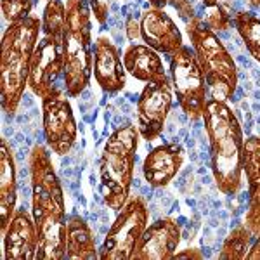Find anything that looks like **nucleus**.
<instances>
[{"mask_svg": "<svg viewBox=\"0 0 260 260\" xmlns=\"http://www.w3.org/2000/svg\"><path fill=\"white\" fill-rule=\"evenodd\" d=\"M203 121L210 142L212 172L217 187L224 194H236L243 180V130L240 120L224 101L208 99Z\"/></svg>", "mask_w": 260, "mask_h": 260, "instance_id": "nucleus-1", "label": "nucleus"}, {"mask_svg": "<svg viewBox=\"0 0 260 260\" xmlns=\"http://www.w3.org/2000/svg\"><path fill=\"white\" fill-rule=\"evenodd\" d=\"M42 21L30 14L11 23L2 37L0 52V95L2 108L9 116L18 111L24 89L28 87L31 57L40 42Z\"/></svg>", "mask_w": 260, "mask_h": 260, "instance_id": "nucleus-2", "label": "nucleus"}, {"mask_svg": "<svg viewBox=\"0 0 260 260\" xmlns=\"http://www.w3.org/2000/svg\"><path fill=\"white\" fill-rule=\"evenodd\" d=\"M137 148H139V128L127 123L116 128L108 137L101 154V194L104 205L115 212H118L130 198Z\"/></svg>", "mask_w": 260, "mask_h": 260, "instance_id": "nucleus-3", "label": "nucleus"}, {"mask_svg": "<svg viewBox=\"0 0 260 260\" xmlns=\"http://www.w3.org/2000/svg\"><path fill=\"white\" fill-rule=\"evenodd\" d=\"M64 54V85L70 98H78L90 83L94 71L92 50V14L87 0H66V33L62 40Z\"/></svg>", "mask_w": 260, "mask_h": 260, "instance_id": "nucleus-4", "label": "nucleus"}, {"mask_svg": "<svg viewBox=\"0 0 260 260\" xmlns=\"http://www.w3.org/2000/svg\"><path fill=\"white\" fill-rule=\"evenodd\" d=\"M186 30L192 50L203 70L210 99L225 103L229 98H233L238 87V70L233 56L228 52L215 31L210 30L198 16L187 21Z\"/></svg>", "mask_w": 260, "mask_h": 260, "instance_id": "nucleus-5", "label": "nucleus"}, {"mask_svg": "<svg viewBox=\"0 0 260 260\" xmlns=\"http://www.w3.org/2000/svg\"><path fill=\"white\" fill-rule=\"evenodd\" d=\"M149 225V212L144 200L130 196L127 203L118 210L111 224L103 246L99 250L101 260H132L136 246L142 233Z\"/></svg>", "mask_w": 260, "mask_h": 260, "instance_id": "nucleus-6", "label": "nucleus"}, {"mask_svg": "<svg viewBox=\"0 0 260 260\" xmlns=\"http://www.w3.org/2000/svg\"><path fill=\"white\" fill-rule=\"evenodd\" d=\"M170 80L180 108L187 118L192 121L203 118L205 104L208 101V87L198 57L191 47L184 45L175 54H172Z\"/></svg>", "mask_w": 260, "mask_h": 260, "instance_id": "nucleus-7", "label": "nucleus"}, {"mask_svg": "<svg viewBox=\"0 0 260 260\" xmlns=\"http://www.w3.org/2000/svg\"><path fill=\"white\" fill-rule=\"evenodd\" d=\"M30 177L33 220L47 215L66 217L62 186L54 170L49 148L42 144L33 146L30 153Z\"/></svg>", "mask_w": 260, "mask_h": 260, "instance_id": "nucleus-8", "label": "nucleus"}, {"mask_svg": "<svg viewBox=\"0 0 260 260\" xmlns=\"http://www.w3.org/2000/svg\"><path fill=\"white\" fill-rule=\"evenodd\" d=\"M64 54L62 42H57L52 37H42L31 57L28 87L35 95L42 99L66 92L64 85Z\"/></svg>", "mask_w": 260, "mask_h": 260, "instance_id": "nucleus-9", "label": "nucleus"}, {"mask_svg": "<svg viewBox=\"0 0 260 260\" xmlns=\"http://www.w3.org/2000/svg\"><path fill=\"white\" fill-rule=\"evenodd\" d=\"M42 113H44V136L47 148L52 153L64 156L71 151L78 137L77 120L64 92L42 99Z\"/></svg>", "mask_w": 260, "mask_h": 260, "instance_id": "nucleus-10", "label": "nucleus"}, {"mask_svg": "<svg viewBox=\"0 0 260 260\" xmlns=\"http://www.w3.org/2000/svg\"><path fill=\"white\" fill-rule=\"evenodd\" d=\"M172 80L169 77L158 82H149L137 101V128L142 139L154 141L161 136L167 116L172 108Z\"/></svg>", "mask_w": 260, "mask_h": 260, "instance_id": "nucleus-11", "label": "nucleus"}, {"mask_svg": "<svg viewBox=\"0 0 260 260\" xmlns=\"http://www.w3.org/2000/svg\"><path fill=\"white\" fill-rule=\"evenodd\" d=\"M180 243V225L172 217L149 224L142 233L132 260H170Z\"/></svg>", "mask_w": 260, "mask_h": 260, "instance_id": "nucleus-12", "label": "nucleus"}, {"mask_svg": "<svg viewBox=\"0 0 260 260\" xmlns=\"http://www.w3.org/2000/svg\"><path fill=\"white\" fill-rule=\"evenodd\" d=\"M141 39L151 49L167 56H172L180 47H184L182 33L175 21L163 9H156V7H151L142 14Z\"/></svg>", "mask_w": 260, "mask_h": 260, "instance_id": "nucleus-13", "label": "nucleus"}, {"mask_svg": "<svg viewBox=\"0 0 260 260\" xmlns=\"http://www.w3.org/2000/svg\"><path fill=\"white\" fill-rule=\"evenodd\" d=\"M4 258L35 260L37 257V225L26 210H16L7 229L2 233Z\"/></svg>", "mask_w": 260, "mask_h": 260, "instance_id": "nucleus-14", "label": "nucleus"}, {"mask_svg": "<svg viewBox=\"0 0 260 260\" xmlns=\"http://www.w3.org/2000/svg\"><path fill=\"white\" fill-rule=\"evenodd\" d=\"M127 70L118 49L108 37H99L94 44V78L104 92H120L125 87Z\"/></svg>", "mask_w": 260, "mask_h": 260, "instance_id": "nucleus-15", "label": "nucleus"}, {"mask_svg": "<svg viewBox=\"0 0 260 260\" xmlns=\"http://www.w3.org/2000/svg\"><path fill=\"white\" fill-rule=\"evenodd\" d=\"M243 174L248 180V210L243 224L255 238L260 234V137L251 136L243 144Z\"/></svg>", "mask_w": 260, "mask_h": 260, "instance_id": "nucleus-16", "label": "nucleus"}, {"mask_svg": "<svg viewBox=\"0 0 260 260\" xmlns=\"http://www.w3.org/2000/svg\"><path fill=\"white\" fill-rule=\"evenodd\" d=\"M184 165V149L177 142L161 144L144 158L142 174L151 187H165Z\"/></svg>", "mask_w": 260, "mask_h": 260, "instance_id": "nucleus-17", "label": "nucleus"}, {"mask_svg": "<svg viewBox=\"0 0 260 260\" xmlns=\"http://www.w3.org/2000/svg\"><path fill=\"white\" fill-rule=\"evenodd\" d=\"M66 217L47 215L35 220L37 225V257L35 260L66 258Z\"/></svg>", "mask_w": 260, "mask_h": 260, "instance_id": "nucleus-18", "label": "nucleus"}, {"mask_svg": "<svg viewBox=\"0 0 260 260\" xmlns=\"http://www.w3.org/2000/svg\"><path fill=\"white\" fill-rule=\"evenodd\" d=\"M123 66L128 75L141 82H158L167 78L160 52L146 44H134L125 50Z\"/></svg>", "mask_w": 260, "mask_h": 260, "instance_id": "nucleus-19", "label": "nucleus"}, {"mask_svg": "<svg viewBox=\"0 0 260 260\" xmlns=\"http://www.w3.org/2000/svg\"><path fill=\"white\" fill-rule=\"evenodd\" d=\"M18 180L12 151L6 141H0V231H6L16 213Z\"/></svg>", "mask_w": 260, "mask_h": 260, "instance_id": "nucleus-20", "label": "nucleus"}, {"mask_svg": "<svg viewBox=\"0 0 260 260\" xmlns=\"http://www.w3.org/2000/svg\"><path fill=\"white\" fill-rule=\"evenodd\" d=\"M66 258L94 260L99 258L94 234L80 215H71L66 222Z\"/></svg>", "mask_w": 260, "mask_h": 260, "instance_id": "nucleus-21", "label": "nucleus"}, {"mask_svg": "<svg viewBox=\"0 0 260 260\" xmlns=\"http://www.w3.org/2000/svg\"><path fill=\"white\" fill-rule=\"evenodd\" d=\"M234 24L248 52L253 56L255 61L260 62V19L253 12L241 11L234 16Z\"/></svg>", "mask_w": 260, "mask_h": 260, "instance_id": "nucleus-22", "label": "nucleus"}, {"mask_svg": "<svg viewBox=\"0 0 260 260\" xmlns=\"http://www.w3.org/2000/svg\"><path fill=\"white\" fill-rule=\"evenodd\" d=\"M251 238L253 234L250 233L245 224H240L231 229L229 236L225 238L222 250L219 253L220 260H245L251 246Z\"/></svg>", "mask_w": 260, "mask_h": 260, "instance_id": "nucleus-23", "label": "nucleus"}, {"mask_svg": "<svg viewBox=\"0 0 260 260\" xmlns=\"http://www.w3.org/2000/svg\"><path fill=\"white\" fill-rule=\"evenodd\" d=\"M42 33L57 42L64 40L66 33V4L62 0H49L42 18Z\"/></svg>", "mask_w": 260, "mask_h": 260, "instance_id": "nucleus-24", "label": "nucleus"}, {"mask_svg": "<svg viewBox=\"0 0 260 260\" xmlns=\"http://www.w3.org/2000/svg\"><path fill=\"white\" fill-rule=\"evenodd\" d=\"M2 16L7 23H16L24 18H28L31 12V0H2Z\"/></svg>", "mask_w": 260, "mask_h": 260, "instance_id": "nucleus-25", "label": "nucleus"}, {"mask_svg": "<svg viewBox=\"0 0 260 260\" xmlns=\"http://www.w3.org/2000/svg\"><path fill=\"white\" fill-rule=\"evenodd\" d=\"M203 7H205V18H203V21H205V24L210 28V30H213V31L228 30L229 24H231V18H229L228 12H225L220 7L219 2L210 4V6H203Z\"/></svg>", "mask_w": 260, "mask_h": 260, "instance_id": "nucleus-26", "label": "nucleus"}, {"mask_svg": "<svg viewBox=\"0 0 260 260\" xmlns=\"http://www.w3.org/2000/svg\"><path fill=\"white\" fill-rule=\"evenodd\" d=\"M94 18L99 24H106L108 11H110V0H89Z\"/></svg>", "mask_w": 260, "mask_h": 260, "instance_id": "nucleus-27", "label": "nucleus"}, {"mask_svg": "<svg viewBox=\"0 0 260 260\" xmlns=\"http://www.w3.org/2000/svg\"><path fill=\"white\" fill-rule=\"evenodd\" d=\"M169 4H172V6L177 9L180 18L186 21V23L187 21H191L192 18H196L194 7H192V4L189 2V0H169Z\"/></svg>", "mask_w": 260, "mask_h": 260, "instance_id": "nucleus-28", "label": "nucleus"}, {"mask_svg": "<svg viewBox=\"0 0 260 260\" xmlns=\"http://www.w3.org/2000/svg\"><path fill=\"white\" fill-rule=\"evenodd\" d=\"M125 33H127V39L130 42L141 39V21H137L136 18H128L125 23Z\"/></svg>", "mask_w": 260, "mask_h": 260, "instance_id": "nucleus-29", "label": "nucleus"}, {"mask_svg": "<svg viewBox=\"0 0 260 260\" xmlns=\"http://www.w3.org/2000/svg\"><path fill=\"white\" fill-rule=\"evenodd\" d=\"M180 258H191V260H201L203 255L200 253V250L196 248H187V250H182V251H175L174 257L170 260H180Z\"/></svg>", "mask_w": 260, "mask_h": 260, "instance_id": "nucleus-30", "label": "nucleus"}, {"mask_svg": "<svg viewBox=\"0 0 260 260\" xmlns=\"http://www.w3.org/2000/svg\"><path fill=\"white\" fill-rule=\"evenodd\" d=\"M245 260H260V234L257 236V240L251 243L248 253H246V258Z\"/></svg>", "mask_w": 260, "mask_h": 260, "instance_id": "nucleus-31", "label": "nucleus"}, {"mask_svg": "<svg viewBox=\"0 0 260 260\" xmlns=\"http://www.w3.org/2000/svg\"><path fill=\"white\" fill-rule=\"evenodd\" d=\"M151 4V7H156V9H163V7L169 4V0H148Z\"/></svg>", "mask_w": 260, "mask_h": 260, "instance_id": "nucleus-32", "label": "nucleus"}, {"mask_svg": "<svg viewBox=\"0 0 260 260\" xmlns=\"http://www.w3.org/2000/svg\"><path fill=\"white\" fill-rule=\"evenodd\" d=\"M251 6H260V0H251Z\"/></svg>", "mask_w": 260, "mask_h": 260, "instance_id": "nucleus-33", "label": "nucleus"}]
</instances>
